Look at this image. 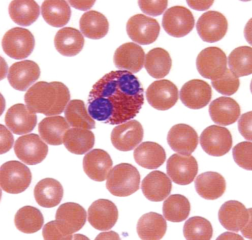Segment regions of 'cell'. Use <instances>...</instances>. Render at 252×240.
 <instances>
[{
  "mask_svg": "<svg viewBox=\"0 0 252 240\" xmlns=\"http://www.w3.org/2000/svg\"><path fill=\"white\" fill-rule=\"evenodd\" d=\"M171 149L182 155H190L196 149L198 136L193 127L185 124L173 126L167 135Z\"/></svg>",
  "mask_w": 252,
  "mask_h": 240,
  "instance_id": "obj_18",
  "label": "cell"
},
{
  "mask_svg": "<svg viewBox=\"0 0 252 240\" xmlns=\"http://www.w3.org/2000/svg\"><path fill=\"white\" fill-rule=\"evenodd\" d=\"M167 228L166 221L162 215L150 212L140 218L137 232L142 240H160L165 235Z\"/></svg>",
  "mask_w": 252,
  "mask_h": 240,
  "instance_id": "obj_31",
  "label": "cell"
},
{
  "mask_svg": "<svg viewBox=\"0 0 252 240\" xmlns=\"http://www.w3.org/2000/svg\"><path fill=\"white\" fill-rule=\"evenodd\" d=\"M0 141H1V154L8 152L12 148L14 138L10 132L2 124L0 125Z\"/></svg>",
  "mask_w": 252,
  "mask_h": 240,
  "instance_id": "obj_47",
  "label": "cell"
},
{
  "mask_svg": "<svg viewBox=\"0 0 252 240\" xmlns=\"http://www.w3.org/2000/svg\"><path fill=\"white\" fill-rule=\"evenodd\" d=\"M134 158L140 166L148 169H156L164 163L166 153L159 144L145 142L135 149Z\"/></svg>",
  "mask_w": 252,
  "mask_h": 240,
  "instance_id": "obj_28",
  "label": "cell"
},
{
  "mask_svg": "<svg viewBox=\"0 0 252 240\" xmlns=\"http://www.w3.org/2000/svg\"><path fill=\"white\" fill-rule=\"evenodd\" d=\"M63 143L71 153L82 155L94 147V136L89 130L82 128H71L65 134Z\"/></svg>",
  "mask_w": 252,
  "mask_h": 240,
  "instance_id": "obj_33",
  "label": "cell"
},
{
  "mask_svg": "<svg viewBox=\"0 0 252 240\" xmlns=\"http://www.w3.org/2000/svg\"><path fill=\"white\" fill-rule=\"evenodd\" d=\"M144 129L140 123L133 120L117 126L111 134L113 146L118 150L129 151L143 140Z\"/></svg>",
  "mask_w": 252,
  "mask_h": 240,
  "instance_id": "obj_17",
  "label": "cell"
},
{
  "mask_svg": "<svg viewBox=\"0 0 252 240\" xmlns=\"http://www.w3.org/2000/svg\"><path fill=\"white\" fill-rule=\"evenodd\" d=\"M198 194L208 200H215L225 193L226 183L222 176L217 172H208L201 174L195 181Z\"/></svg>",
  "mask_w": 252,
  "mask_h": 240,
  "instance_id": "obj_25",
  "label": "cell"
},
{
  "mask_svg": "<svg viewBox=\"0 0 252 240\" xmlns=\"http://www.w3.org/2000/svg\"><path fill=\"white\" fill-rule=\"evenodd\" d=\"M209 113L213 121L220 125H229L235 122L241 115V108L234 99L220 97L210 105Z\"/></svg>",
  "mask_w": 252,
  "mask_h": 240,
  "instance_id": "obj_26",
  "label": "cell"
},
{
  "mask_svg": "<svg viewBox=\"0 0 252 240\" xmlns=\"http://www.w3.org/2000/svg\"><path fill=\"white\" fill-rule=\"evenodd\" d=\"M32 174L29 168L18 161L4 163L0 171V184L2 189L11 194L23 193L30 186Z\"/></svg>",
  "mask_w": 252,
  "mask_h": 240,
  "instance_id": "obj_4",
  "label": "cell"
},
{
  "mask_svg": "<svg viewBox=\"0 0 252 240\" xmlns=\"http://www.w3.org/2000/svg\"><path fill=\"white\" fill-rule=\"evenodd\" d=\"M70 99L67 87L60 82H40L32 87L25 95V101L31 113L46 116L60 115Z\"/></svg>",
  "mask_w": 252,
  "mask_h": 240,
  "instance_id": "obj_2",
  "label": "cell"
},
{
  "mask_svg": "<svg viewBox=\"0 0 252 240\" xmlns=\"http://www.w3.org/2000/svg\"><path fill=\"white\" fill-rule=\"evenodd\" d=\"M70 125L60 116L46 118L39 124L38 131L41 138L51 146H60Z\"/></svg>",
  "mask_w": 252,
  "mask_h": 240,
  "instance_id": "obj_29",
  "label": "cell"
},
{
  "mask_svg": "<svg viewBox=\"0 0 252 240\" xmlns=\"http://www.w3.org/2000/svg\"><path fill=\"white\" fill-rule=\"evenodd\" d=\"M40 70L33 61L26 60L15 62L10 67L8 80L11 86L20 91L26 90L37 81Z\"/></svg>",
  "mask_w": 252,
  "mask_h": 240,
  "instance_id": "obj_20",
  "label": "cell"
},
{
  "mask_svg": "<svg viewBox=\"0 0 252 240\" xmlns=\"http://www.w3.org/2000/svg\"><path fill=\"white\" fill-rule=\"evenodd\" d=\"M195 25L192 13L183 6H173L165 12L162 26L166 33L176 38L183 37L190 33Z\"/></svg>",
  "mask_w": 252,
  "mask_h": 240,
  "instance_id": "obj_8",
  "label": "cell"
},
{
  "mask_svg": "<svg viewBox=\"0 0 252 240\" xmlns=\"http://www.w3.org/2000/svg\"><path fill=\"white\" fill-rule=\"evenodd\" d=\"M141 189L149 200L161 202L170 194L172 182L165 173L155 171L149 173L142 181Z\"/></svg>",
  "mask_w": 252,
  "mask_h": 240,
  "instance_id": "obj_24",
  "label": "cell"
},
{
  "mask_svg": "<svg viewBox=\"0 0 252 240\" xmlns=\"http://www.w3.org/2000/svg\"><path fill=\"white\" fill-rule=\"evenodd\" d=\"M183 233L187 240H210L213 234L211 222L199 216L189 218L185 223Z\"/></svg>",
  "mask_w": 252,
  "mask_h": 240,
  "instance_id": "obj_41",
  "label": "cell"
},
{
  "mask_svg": "<svg viewBox=\"0 0 252 240\" xmlns=\"http://www.w3.org/2000/svg\"><path fill=\"white\" fill-rule=\"evenodd\" d=\"M219 220L226 230L238 232L251 221V210H247L242 203L236 201L225 202L219 211Z\"/></svg>",
  "mask_w": 252,
  "mask_h": 240,
  "instance_id": "obj_15",
  "label": "cell"
},
{
  "mask_svg": "<svg viewBox=\"0 0 252 240\" xmlns=\"http://www.w3.org/2000/svg\"><path fill=\"white\" fill-rule=\"evenodd\" d=\"M14 150L21 161L29 165L41 163L48 153V147L35 134L19 137L15 141Z\"/></svg>",
  "mask_w": 252,
  "mask_h": 240,
  "instance_id": "obj_10",
  "label": "cell"
},
{
  "mask_svg": "<svg viewBox=\"0 0 252 240\" xmlns=\"http://www.w3.org/2000/svg\"><path fill=\"white\" fill-rule=\"evenodd\" d=\"M41 13L45 21L56 28L64 27L69 22L71 9L65 1H45L41 6Z\"/></svg>",
  "mask_w": 252,
  "mask_h": 240,
  "instance_id": "obj_34",
  "label": "cell"
},
{
  "mask_svg": "<svg viewBox=\"0 0 252 240\" xmlns=\"http://www.w3.org/2000/svg\"><path fill=\"white\" fill-rule=\"evenodd\" d=\"M9 13L12 20L22 26H29L38 19L40 7L34 1H13L9 6Z\"/></svg>",
  "mask_w": 252,
  "mask_h": 240,
  "instance_id": "obj_35",
  "label": "cell"
},
{
  "mask_svg": "<svg viewBox=\"0 0 252 240\" xmlns=\"http://www.w3.org/2000/svg\"><path fill=\"white\" fill-rule=\"evenodd\" d=\"M145 53L139 45L129 42L120 46L115 52L114 61L116 67L132 73L143 68Z\"/></svg>",
  "mask_w": 252,
  "mask_h": 240,
  "instance_id": "obj_21",
  "label": "cell"
},
{
  "mask_svg": "<svg viewBox=\"0 0 252 240\" xmlns=\"http://www.w3.org/2000/svg\"><path fill=\"white\" fill-rule=\"evenodd\" d=\"M69 3L73 7L82 10H86L90 9L94 4L95 1H69Z\"/></svg>",
  "mask_w": 252,
  "mask_h": 240,
  "instance_id": "obj_49",
  "label": "cell"
},
{
  "mask_svg": "<svg viewBox=\"0 0 252 240\" xmlns=\"http://www.w3.org/2000/svg\"><path fill=\"white\" fill-rule=\"evenodd\" d=\"M54 43L56 50L60 54L66 57H73L82 51L85 39L78 30L66 27L57 32Z\"/></svg>",
  "mask_w": 252,
  "mask_h": 240,
  "instance_id": "obj_27",
  "label": "cell"
},
{
  "mask_svg": "<svg viewBox=\"0 0 252 240\" xmlns=\"http://www.w3.org/2000/svg\"><path fill=\"white\" fill-rule=\"evenodd\" d=\"M140 182V176L137 169L131 164L123 163L110 171L106 188L115 196L128 197L139 189Z\"/></svg>",
  "mask_w": 252,
  "mask_h": 240,
  "instance_id": "obj_3",
  "label": "cell"
},
{
  "mask_svg": "<svg viewBox=\"0 0 252 240\" xmlns=\"http://www.w3.org/2000/svg\"><path fill=\"white\" fill-rule=\"evenodd\" d=\"M138 2L142 11L153 17L161 15L168 6L167 1H139Z\"/></svg>",
  "mask_w": 252,
  "mask_h": 240,
  "instance_id": "obj_44",
  "label": "cell"
},
{
  "mask_svg": "<svg viewBox=\"0 0 252 240\" xmlns=\"http://www.w3.org/2000/svg\"><path fill=\"white\" fill-rule=\"evenodd\" d=\"M213 88L219 93L231 95L238 91L240 87L239 77L230 70L227 69L224 74L219 78L212 81Z\"/></svg>",
  "mask_w": 252,
  "mask_h": 240,
  "instance_id": "obj_42",
  "label": "cell"
},
{
  "mask_svg": "<svg viewBox=\"0 0 252 240\" xmlns=\"http://www.w3.org/2000/svg\"><path fill=\"white\" fill-rule=\"evenodd\" d=\"M203 150L210 155L222 156L232 147V137L226 127L213 125L206 128L200 138Z\"/></svg>",
  "mask_w": 252,
  "mask_h": 240,
  "instance_id": "obj_7",
  "label": "cell"
},
{
  "mask_svg": "<svg viewBox=\"0 0 252 240\" xmlns=\"http://www.w3.org/2000/svg\"><path fill=\"white\" fill-rule=\"evenodd\" d=\"M218 240H231V239H238V240H243V238L240 235L238 234H235L234 233H225L221 235L220 236L218 239Z\"/></svg>",
  "mask_w": 252,
  "mask_h": 240,
  "instance_id": "obj_50",
  "label": "cell"
},
{
  "mask_svg": "<svg viewBox=\"0 0 252 240\" xmlns=\"http://www.w3.org/2000/svg\"><path fill=\"white\" fill-rule=\"evenodd\" d=\"M127 32L131 39L141 45H149L158 37L160 27L157 20L144 14L133 16L127 24Z\"/></svg>",
  "mask_w": 252,
  "mask_h": 240,
  "instance_id": "obj_12",
  "label": "cell"
},
{
  "mask_svg": "<svg viewBox=\"0 0 252 240\" xmlns=\"http://www.w3.org/2000/svg\"><path fill=\"white\" fill-rule=\"evenodd\" d=\"M119 212L116 205L108 200L94 201L88 210V221L94 229L101 231L112 229L116 225Z\"/></svg>",
  "mask_w": 252,
  "mask_h": 240,
  "instance_id": "obj_16",
  "label": "cell"
},
{
  "mask_svg": "<svg viewBox=\"0 0 252 240\" xmlns=\"http://www.w3.org/2000/svg\"><path fill=\"white\" fill-rule=\"evenodd\" d=\"M37 118L27 106L18 104L11 107L5 116V123L10 130L17 135H23L32 131L36 125Z\"/></svg>",
  "mask_w": 252,
  "mask_h": 240,
  "instance_id": "obj_23",
  "label": "cell"
},
{
  "mask_svg": "<svg viewBox=\"0 0 252 240\" xmlns=\"http://www.w3.org/2000/svg\"><path fill=\"white\" fill-rule=\"evenodd\" d=\"M228 65L230 70L238 77L251 74L252 48L246 46L236 48L229 56Z\"/></svg>",
  "mask_w": 252,
  "mask_h": 240,
  "instance_id": "obj_40",
  "label": "cell"
},
{
  "mask_svg": "<svg viewBox=\"0 0 252 240\" xmlns=\"http://www.w3.org/2000/svg\"><path fill=\"white\" fill-rule=\"evenodd\" d=\"M251 142H242L235 146L233 149V156L235 162L239 166L246 170H252Z\"/></svg>",
  "mask_w": 252,
  "mask_h": 240,
  "instance_id": "obj_43",
  "label": "cell"
},
{
  "mask_svg": "<svg viewBox=\"0 0 252 240\" xmlns=\"http://www.w3.org/2000/svg\"><path fill=\"white\" fill-rule=\"evenodd\" d=\"M44 240H70L59 230L56 221L46 224L42 231Z\"/></svg>",
  "mask_w": 252,
  "mask_h": 240,
  "instance_id": "obj_45",
  "label": "cell"
},
{
  "mask_svg": "<svg viewBox=\"0 0 252 240\" xmlns=\"http://www.w3.org/2000/svg\"><path fill=\"white\" fill-rule=\"evenodd\" d=\"M146 97L152 107L158 110L165 111L177 103L179 90L177 86L168 80H160L149 87Z\"/></svg>",
  "mask_w": 252,
  "mask_h": 240,
  "instance_id": "obj_14",
  "label": "cell"
},
{
  "mask_svg": "<svg viewBox=\"0 0 252 240\" xmlns=\"http://www.w3.org/2000/svg\"><path fill=\"white\" fill-rule=\"evenodd\" d=\"M113 164L112 159L109 154L100 149L90 151L83 160L85 172L92 180L98 182L106 180Z\"/></svg>",
  "mask_w": 252,
  "mask_h": 240,
  "instance_id": "obj_22",
  "label": "cell"
},
{
  "mask_svg": "<svg viewBox=\"0 0 252 240\" xmlns=\"http://www.w3.org/2000/svg\"><path fill=\"white\" fill-rule=\"evenodd\" d=\"M187 2L193 9L204 11L208 9L213 5L214 1H187Z\"/></svg>",
  "mask_w": 252,
  "mask_h": 240,
  "instance_id": "obj_48",
  "label": "cell"
},
{
  "mask_svg": "<svg viewBox=\"0 0 252 240\" xmlns=\"http://www.w3.org/2000/svg\"><path fill=\"white\" fill-rule=\"evenodd\" d=\"M144 100V89L135 76L125 70L112 71L93 86L88 113L98 121L119 124L134 118Z\"/></svg>",
  "mask_w": 252,
  "mask_h": 240,
  "instance_id": "obj_1",
  "label": "cell"
},
{
  "mask_svg": "<svg viewBox=\"0 0 252 240\" xmlns=\"http://www.w3.org/2000/svg\"><path fill=\"white\" fill-rule=\"evenodd\" d=\"M191 210L190 202L185 196L172 195L164 202L163 213L166 220L173 222H180L186 220Z\"/></svg>",
  "mask_w": 252,
  "mask_h": 240,
  "instance_id": "obj_38",
  "label": "cell"
},
{
  "mask_svg": "<svg viewBox=\"0 0 252 240\" xmlns=\"http://www.w3.org/2000/svg\"><path fill=\"white\" fill-rule=\"evenodd\" d=\"M171 66L170 55L162 48H155L146 55L145 68L149 75L155 79H161L167 76Z\"/></svg>",
  "mask_w": 252,
  "mask_h": 240,
  "instance_id": "obj_36",
  "label": "cell"
},
{
  "mask_svg": "<svg viewBox=\"0 0 252 240\" xmlns=\"http://www.w3.org/2000/svg\"><path fill=\"white\" fill-rule=\"evenodd\" d=\"M16 228L26 234H33L39 231L44 223L42 213L36 208L27 206L22 208L15 214Z\"/></svg>",
  "mask_w": 252,
  "mask_h": 240,
  "instance_id": "obj_37",
  "label": "cell"
},
{
  "mask_svg": "<svg viewBox=\"0 0 252 240\" xmlns=\"http://www.w3.org/2000/svg\"><path fill=\"white\" fill-rule=\"evenodd\" d=\"M239 130L242 135L249 141H252V112L247 113L241 117L239 123Z\"/></svg>",
  "mask_w": 252,
  "mask_h": 240,
  "instance_id": "obj_46",
  "label": "cell"
},
{
  "mask_svg": "<svg viewBox=\"0 0 252 240\" xmlns=\"http://www.w3.org/2000/svg\"><path fill=\"white\" fill-rule=\"evenodd\" d=\"M65 116L71 126L89 130L95 128V121L89 114L85 103L82 100L71 101L66 108Z\"/></svg>",
  "mask_w": 252,
  "mask_h": 240,
  "instance_id": "obj_39",
  "label": "cell"
},
{
  "mask_svg": "<svg viewBox=\"0 0 252 240\" xmlns=\"http://www.w3.org/2000/svg\"><path fill=\"white\" fill-rule=\"evenodd\" d=\"M34 194L37 203L40 206L49 209L60 203L64 195V190L58 181L47 178L37 184Z\"/></svg>",
  "mask_w": 252,
  "mask_h": 240,
  "instance_id": "obj_30",
  "label": "cell"
},
{
  "mask_svg": "<svg viewBox=\"0 0 252 240\" xmlns=\"http://www.w3.org/2000/svg\"><path fill=\"white\" fill-rule=\"evenodd\" d=\"M87 220V212L77 203H66L60 206L56 215L59 230L70 239L72 235L83 228Z\"/></svg>",
  "mask_w": 252,
  "mask_h": 240,
  "instance_id": "obj_9",
  "label": "cell"
},
{
  "mask_svg": "<svg viewBox=\"0 0 252 240\" xmlns=\"http://www.w3.org/2000/svg\"><path fill=\"white\" fill-rule=\"evenodd\" d=\"M168 175L175 183L186 185L192 182L198 173L196 159L190 155L174 154L167 162Z\"/></svg>",
  "mask_w": 252,
  "mask_h": 240,
  "instance_id": "obj_11",
  "label": "cell"
},
{
  "mask_svg": "<svg viewBox=\"0 0 252 240\" xmlns=\"http://www.w3.org/2000/svg\"><path fill=\"white\" fill-rule=\"evenodd\" d=\"M35 38L31 32L22 28H14L6 32L2 40V47L5 53L16 60L28 57L33 52Z\"/></svg>",
  "mask_w": 252,
  "mask_h": 240,
  "instance_id": "obj_5",
  "label": "cell"
},
{
  "mask_svg": "<svg viewBox=\"0 0 252 240\" xmlns=\"http://www.w3.org/2000/svg\"><path fill=\"white\" fill-rule=\"evenodd\" d=\"M212 97V90L206 82L193 79L186 83L180 91V99L185 106L192 109L206 107Z\"/></svg>",
  "mask_w": 252,
  "mask_h": 240,
  "instance_id": "obj_19",
  "label": "cell"
},
{
  "mask_svg": "<svg viewBox=\"0 0 252 240\" xmlns=\"http://www.w3.org/2000/svg\"><path fill=\"white\" fill-rule=\"evenodd\" d=\"M83 34L91 39L105 37L109 30V23L105 16L99 12L91 10L85 13L80 21Z\"/></svg>",
  "mask_w": 252,
  "mask_h": 240,
  "instance_id": "obj_32",
  "label": "cell"
},
{
  "mask_svg": "<svg viewBox=\"0 0 252 240\" xmlns=\"http://www.w3.org/2000/svg\"><path fill=\"white\" fill-rule=\"evenodd\" d=\"M107 238L120 239V238L117 234L114 232L100 234V235L97 237L96 239H105Z\"/></svg>",
  "mask_w": 252,
  "mask_h": 240,
  "instance_id": "obj_51",
  "label": "cell"
},
{
  "mask_svg": "<svg viewBox=\"0 0 252 240\" xmlns=\"http://www.w3.org/2000/svg\"><path fill=\"white\" fill-rule=\"evenodd\" d=\"M228 26V22L223 14L216 11H209L204 13L199 18L196 29L203 41L214 43L225 36Z\"/></svg>",
  "mask_w": 252,
  "mask_h": 240,
  "instance_id": "obj_13",
  "label": "cell"
},
{
  "mask_svg": "<svg viewBox=\"0 0 252 240\" xmlns=\"http://www.w3.org/2000/svg\"><path fill=\"white\" fill-rule=\"evenodd\" d=\"M227 59L225 53L217 47L202 51L196 60L197 69L204 78L212 81L221 77L227 70Z\"/></svg>",
  "mask_w": 252,
  "mask_h": 240,
  "instance_id": "obj_6",
  "label": "cell"
}]
</instances>
